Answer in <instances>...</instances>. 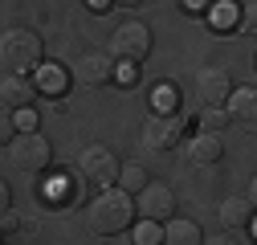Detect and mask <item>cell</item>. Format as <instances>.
Segmentation results:
<instances>
[{
	"label": "cell",
	"instance_id": "e0dca14e",
	"mask_svg": "<svg viewBox=\"0 0 257 245\" xmlns=\"http://www.w3.org/2000/svg\"><path fill=\"white\" fill-rule=\"evenodd\" d=\"M224 127H229V114H224V106H204V110H200V131L220 135Z\"/></svg>",
	"mask_w": 257,
	"mask_h": 245
},
{
	"label": "cell",
	"instance_id": "30bf717a",
	"mask_svg": "<svg viewBox=\"0 0 257 245\" xmlns=\"http://www.w3.org/2000/svg\"><path fill=\"white\" fill-rule=\"evenodd\" d=\"M33 98H37V86L25 74H5L0 78V110H25V106H33Z\"/></svg>",
	"mask_w": 257,
	"mask_h": 245
},
{
	"label": "cell",
	"instance_id": "484cf974",
	"mask_svg": "<svg viewBox=\"0 0 257 245\" xmlns=\"http://www.w3.org/2000/svg\"><path fill=\"white\" fill-rule=\"evenodd\" d=\"M9 200H13V192H9V184H5V176H0V212L9 208Z\"/></svg>",
	"mask_w": 257,
	"mask_h": 245
},
{
	"label": "cell",
	"instance_id": "4fadbf2b",
	"mask_svg": "<svg viewBox=\"0 0 257 245\" xmlns=\"http://www.w3.org/2000/svg\"><path fill=\"white\" fill-rule=\"evenodd\" d=\"M249 221H253V196L220 200V225L224 229H249Z\"/></svg>",
	"mask_w": 257,
	"mask_h": 245
},
{
	"label": "cell",
	"instance_id": "9a60e30c",
	"mask_svg": "<svg viewBox=\"0 0 257 245\" xmlns=\"http://www.w3.org/2000/svg\"><path fill=\"white\" fill-rule=\"evenodd\" d=\"M37 90H41V94H61V90H66V74H61L57 66H37V82H33Z\"/></svg>",
	"mask_w": 257,
	"mask_h": 245
},
{
	"label": "cell",
	"instance_id": "5b68a950",
	"mask_svg": "<svg viewBox=\"0 0 257 245\" xmlns=\"http://www.w3.org/2000/svg\"><path fill=\"white\" fill-rule=\"evenodd\" d=\"M184 143V118L172 110H155L147 122H143V147L147 151H159V156H168V151H176Z\"/></svg>",
	"mask_w": 257,
	"mask_h": 245
},
{
	"label": "cell",
	"instance_id": "d4e9b609",
	"mask_svg": "<svg viewBox=\"0 0 257 245\" xmlns=\"http://www.w3.org/2000/svg\"><path fill=\"white\" fill-rule=\"evenodd\" d=\"M114 78H122V82H135V78H139V66H122Z\"/></svg>",
	"mask_w": 257,
	"mask_h": 245
},
{
	"label": "cell",
	"instance_id": "44dd1931",
	"mask_svg": "<svg viewBox=\"0 0 257 245\" xmlns=\"http://www.w3.org/2000/svg\"><path fill=\"white\" fill-rule=\"evenodd\" d=\"M155 110H168V114L176 110V86L172 82H159L155 86Z\"/></svg>",
	"mask_w": 257,
	"mask_h": 245
},
{
	"label": "cell",
	"instance_id": "7c38bea8",
	"mask_svg": "<svg viewBox=\"0 0 257 245\" xmlns=\"http://www.w3.org/2000/svg\"><path fill=\"white\" fill-rule=\"evenodd\" d=\"M220 156H224V143H220V135L200 131L196 139H188V164H200V168H208V164H216Z\"/></svg>",
	"mask_w": 257,
	"mask_h": 245
},
{
	"label": "cell",
	"instance_id": "83f0119b",
	"mask_svg": "<svg viewBox=\"0 0 257 245\" xmlns=\"http://www.w3.org/2000/svg\"><path fill=\"white\" fill-rule=\"evenodd\" d=\"M192 5H208V0H192Z\"/></svg>",
	"mask_w": 257,
	"mask_h": 245
},
{
	"label": "cell",
	"instance_id": "603a6c76",
	"mask_svg": "<svg viewBox=\"0 0 257 245\" xmlns=\"http://www.w3.org/2000/svg\"><path fill=\"white\" fill-rule=\"evenodd\" d=\"M13 135H17V127H13L9 110H0V147H9V143H13Z\"/></svg>",
	"mask_w": 257,
	"mask_h": 245
},
{
	"label": "cell",
	"instance_id": "7402d4cb",
	"mask_svg": "<svg viewBox=\"0 0 257 245\" xmlns=\"http://www.w3.org/2000/svg\"><path fill=\"white\" fill-rule=\"evenodd\" d=\"M37 122H41V118H37L33 110L25 106V110H17V118H13V127H17V131H37Z\"/></svg>",
	"mask_w": 257,
	"mask_h": 245
},
{
	"label": "cell",
	"instance_id": "ac0fdd59",
	"mask_svg": "<svg viewBox=\"0 0 257 245\" xmlns=\"http://www.w3.org/2000/svg\"><path fill=\"white\" fill-rule=\"evenodd\" d=\"M159 237H164V225H155V221H139L131 233L135 245H159Z\"/></svg>",
	"mask_w": 257,
	"mask_h": 245
},
{
	"label": "cell",
	"instance_id": "ffe728a7",
	"mask_svg": "<svg viewBox=\"0 0 257 245\" xmlns=\"http://www.w3.org/2000/svg\"><path fill=\"white\" fill-rule=\"evenodd\" d=\"M233 25H237V5L224 0V5L212 9V29H233Z\"/></svg>",
	"mask_w": 257,
	"mask_h": 245
},
{
	"label": "cell",
	"instance_id": "7a4b0ae2",
	"mask_svg": "<svg viewBox=\"0 0 257 245\" xmlns=\"http://www.w3.org/2000/svg\"><path fill=\"white\" fill-rule=\"evenodd\" d=\"M41 66V37L33 29H9L0 33V70L5 74H29Z\"/></svg>",
	"mask_w": 257,
	"mask_h": 245
},
{
	"label": "cell",
	"instance_id": "f1b7e54d",
	"mask_svg": "<svg viewBox=\"0 0 257 245\" xmlns=\"http://www.w3.org/2000/svg\"><path fill=\"white\" fill-rule=\"evenodd\" d=\"M0 245H5V233H0Z\"/></svg>",
	"mask_w": 257,
	"mask_h": 245
},
{
	"label": "cell",
	"instance_id": "3957f363",
	"mask_svg": "<svg viewBox=\"0 0 257 245\" xmlns=\"http://www.w3.org/2000/svg\"><path fill=\"white\" fill-rule=\"evenodd\" d=\"M151 53V29L139 21H122L110 33V57L122 61V66H139V61Z\"/></svg>",
	"mask_w": 257,
	"mask_h": 245
},
{
	"label": "cell",
	"instance_id": "52a82bcc",
	"mask_svg": "<svg viewBox=\"0 0 257 245\" xmlns=\"http://www.w3.org/2000/svg\"><path fill=\"white\" fill-rule=\"evenodd\" d=\"M135 208H139V217H143V221L164 225L168 217H176V192L168 188V184H155V180H147L143 188H139Z\"/></svg>",
	"mask_w": 257,
	"mask_h": 245
},
{
	"label": "cell",
	"instance_id": "5bb4252c",
	"mask_svg": "<svg viewBox=\"0 0 257 245\" xmlns=\"http://www.w3.org/2000/svg\"><path fill=\"white\" fill-rule=\"evenodd\" d=\"M200 241H204V233H200L196 221H176V217L164 221V237H159V245H200Z\"/></svg>",
	"mask_w": 257,
	"mask_h": 245
},
{
	"label": "cell",
	"instance_id": "9c48e42d",
	"mask_svg": "<svg viewBox=\"0 0 257 245\" xmlns=\"http://www.w3.org/2000/svg\"><path fill=\"white\" fill-rule=\"evenodd\" d=\"M196 90H200L204 106H224V98H229V90H233V78L220 66H200L196 70Z\"/></svg>",
	"mask_w": 257,
	"mask_h": 245
},
{
	"label": "cell",
	"instance_id": "8992f818",
	"mask_svg": "<svg viewBox=\"0 0 257 245\" xmlns=\"http://www.w3.org/2000/svg\"><path fill=\"white\" fill-rule=\"evenodd\" d=\"M78 176L90 184V188H106V184H114V180H118V160H114V151L102 147V143L86 147L82 156H78Z\"/></svg>",
	"mask_w": 257,
	"mask_h": 245
},
{
	"label": "cell",
	"instance_id": "ba28073f",
	"mask_svg": "<svg viewBox=\"0 0 257 245\" xmlns=\"http://www.w3.org/2000/svg\"><path fill=\"white\" fill-rule=\"evenodd\" d=\"M114 74H118V61L110 57V49H86L74 61V78L82 86H106L114 82Z\"/></svg>",
	"mask_w": 257,
	"mask_h": 245
},
{
	"label": "cell",
	"instance_id": "d6986e66",
	"mask_svg": "<svg viewBox=\"0 0 257 245\" xmlns=\"http://www.w3.org/2000/svg\"><path fill=\"white\" fill-rule=\"evenodd\" d=\"M200 245H253V241H249V233H241V229H220V233L204 237Z\"/></svg>",
	"mask_w": 257,
	"mask_h": 245
},
{
	"label": "cell",
	"instance_id": "4316f807",
	"mask_svg": "<svg viewBox=\"0 0 257 245\" xmlns=\"http://www.w3.org/2000/svg\"><path fill=\"white\" fill-rule=\"evenodd\" d=\"M114 5H126V9H135V5H139V0H114Z\"/></svg>",
	"mask_w": 257,
	"mask_h": 245
},
{
	"label": "cell",
	"instance_id": "2e32d148",
	"mask_svg": "<svg viewBox=\"0 0 257 245\" xmlns=\"http://www.w3.org/2000/svg\"><path fill=\"white\" fill-rule=\"evenodd\" d=\"M147 180H151L147 168H139V164H118V188H122V192H139Z\"/></svg>",
	"mask_w": 257,
	"mask_h": 245
},
{
	"label": "cell",
	"instance_id": "277c9868",
	"mask_svg": "<svg viewBox=\"0 0 257 245\" xmlns=\"http://www.w3.org/2000/svg\"><path fill=\"white\" fill-rule=\"evenodd\" d=\"M9 156H13V168H17V172L37 176V172L49 168L53 151H49V139H45L41 131H21V135H13V143H9Z\"/></svg>",
	"mask_w": 257,
	"mask_h": 245
},
{
	"label": "cell",
	"instance_id": "6da1fadb",
	"mask_svg": "<svg viewBox=\"0 0 257 245\" xmlns=\"http://www.w3.org/2000/svg\"><path fill=\"white\" fill-rule=\"evenodd\" d=\"M131 221H135V200H131V192L114 188V184L98 188V196L86 204V229L94 237H114Z\"/></svg>",
	"mask_w": 257,
	"mask_h": 245
},
{
	"label": "cell",
	"instance_id": "cb8c5ba5",
	"mask_svg": "<svg viewBox=\"0 0 257 245\" xmlns=\"http://www.w3.org/2000/svg\"><path fill=\"white\" fill-rule=\"evenodd\" d=\"M17 229H21V217L5 208V212H0V233H17Z\"/></svg>",
	"mask_w": 257,
	"mask_h": 245
},
{
	"label": "cell",
	"instance_id": "8fae6325",
	"mask_svg": "<svg viewBox=\"0 0 257 245\" xmlns=\"http://www.w3.org/2000/svg\"><path fill=\"white\" fill-rule=\"evenodd\" d=\"M224 114H229V122L253 127L257 122V90L253 86H233L229 98H224Z\"/></svg>",
	"mask_w": 257,
	"mask_h": 245
}]
</instances>
